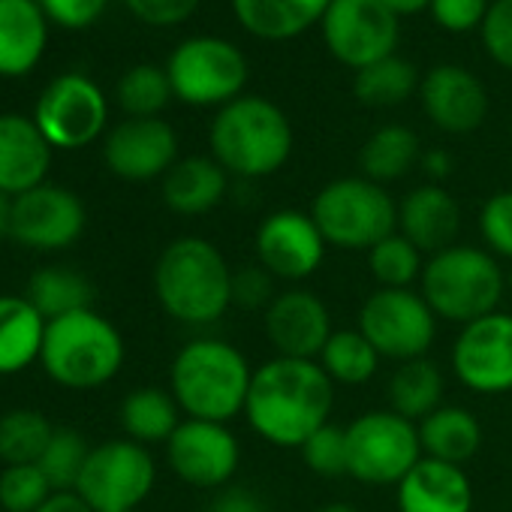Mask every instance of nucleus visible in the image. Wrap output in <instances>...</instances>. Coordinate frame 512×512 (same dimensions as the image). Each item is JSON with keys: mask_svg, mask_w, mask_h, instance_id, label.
Listing matches in <instances>:
<instances>
[{"mask_svg": "<svg viewBox=\"0 0 512 512\" xmlns=\"http://www.w3.org/2000/svg\"><path fill=\"white\" fill-rule=\"evenodd\" d=\"M34 121L52 148L79 151L103 136L109 121V103L97 82L82 73H64L52 79L40 94Z\"/></svg>", "mask_w": 512, "mask_h": 512, "instance_id": "f8f14e48", "label": "nucleus"}, {"mask_svg": "<svg viewBox=\"0 0 512 512\" xmlns=\"http://www.w3.org/2000/svg\"><path fill=\"white\" fill-rule=\"evenodd\" d=\"M383 4H386L395 16H413V13L431 7V0H383Z\"/></svg>", "mask_w": 512, "mask_h": 512, "instance_id": "3c124183", "label": "nucleus"}, {"mask_svg": "<svg viewBox=\"0 0 512 512\" xmlns=\"http://www.w3.org/2000/svg\"><path fill=\"white\" fill-rule=\"evenodd\" d=\"M302 461L317 476H347V428L326 422L320 431H314L302 446Z\"/></svg>", "mask_w": 512, "mask_h": 512, "instance_id": "ea45409f", "label": "nucleus"}, {"mask_svg": "<svg viewBox=\"0 0 512 512\" xmlns=\"http://www.w3.org/2000/svg\"><path fill=\"white\" fill-rule=\"evenodd\" d=\"M320 25L329 52L356 73L395 55L398 16L383 0H332Z\"/></svg>", "mask_w": 512, "mask_h": 512, "instance_id": "ddd939ff", "label": "nucleus"}, {"mask_svg": "<svg viewBox=\"0 0 512 512\" xmlns=\"http://www.w3.org/2000/svg\"><path fill=\"white\" fill-rule=\"evenodd\" d=\"M332 0H232L238 25L260 40H293L323 22Z\"/></svg>", "mask_w": 512, "mask_h": 512, "instance_id": "393cba45", "label": "nucleus"}, {"mask_svg": "<svg viewBox=\"0 0 512 512\" xmlns=\"http://www.w3.org/2000/svg\"><path fill=\"white\" fill-rule=\"evenodd\" d=\"M211 157L238 178L275 175L293 154V127L266 97H238L211 121Z\"/></svg>", "mask_w": 512, "mask_h": 512, "instance_id": "20e7f679", "label": "nucleus"}, {"mask_svg": "<svg viewBox=\"0 0 512 512\" xmlns=\"http://www.w3.org/2000/svg\"><path fill=\"white\" fill-rule=\"evenodd\" d=\"M395 488L398 512H473V485L458 464L422 458Z\"/></svg>", "mask_w": 512, "mask_h": 512, "instance_id": "5701e85b", "label": "nucleus"}, {"mask_svg": "<svg viewBox=\"0 0 512 512\" xmlns=\"http://www.w3.org/2000/svg\"><path fill=\"white\" fill-rule=\"evenodd\" d=\"M383 359H425L437 338V314L416 290H374L359 308L356 326Z\"/></svg>", "mask_w": 512, "mask_h": 512, "instance_id": "1a4fd4ad", "label": "nucleus"}, {"mask_svg": "<svg viewBox=\"0 0 512 512\" xmlns=\"http://www.w3.org/2000/svg\"><path fill=\"white\" fill-rule=\"evenodd\" d=\"M40 7H43L46 19H52L55 25L82 31L103 16L106 0H40Z\"/></svg>", "mask_w": 512, "mask_h": 512, "instance_id": "49530a36", "label": "nucleus"}, {"mask_svg": "<svg viewBox=\"0 0 512 512\" xmlns=\"http://www.w3.org/2000/svg\"><path fill=\"white\" fill-rule=\"evenodd\" d=\"M124 4L139 22L154 28H169L187 22L196 13L199 0H124Z\"/></svg>", "mask_w": 512, "mask_h": 512, "instance_id": "c03bdc74", "label": "nucleus"}, {"mask_svg": "<svg viewBox=\"0 0 512 512\" xmlns=\"http://www.w3.org/2000/svg\"><path fill=\"white\" fill-rule=\"evenodd\" d=\"M88 226L82 199L58 184H40L13 199L10 235L28 250H67Z\"/></svg>", "mask_w": 512, "mask_h": 512, "instance_id": "f3484780", "label": "nucleus"}, {"mask_svg": "<svg viewBox=\"0 0 512 512\" xmlns=\"http://www.w3.org/2000/svg\"><path fill=\"white\" fill-rule=\"evenodd\" d=\"M479 235L488 253L512 263V190H500L482 205Z\"/></svg>", "mask_w": 512, "mask_h": 512, "instance_id": "a19ab883", "label": "nucleus"}, {"mask_svg": "<svg viewBox=\"0 0 512 512\" xmlns=\"http://www.w3.org/2000/svg\"><path fill=\"white\" fill-rule=\"evenodd\" d=\"M368 269L383 290H413V284L422 281L425 260L410 238L392 232L368 250Z\"/></svg>", "mask_w": 512, "mask_h": 512, "instance_id": "f704fd0d", "label": "nucleus"}, {"mask_svg": "<svg viewBox=\"0 0 512 512\" xmlns=\"http://www.w3.org/2000/svg\"><path fill=\"white\" fill-rule=\"evenodd\" d=\"M428 10L440 28L461 34V31L482 25V19L488 13V0H431Z\"/></svg>", "mask_w": 512, "mask_h": 512, "instance_id": "a18cd8bd", "label": "nucleus"}, {"mask_svg": "<svg viewBox=\"0 0 512 512\" xmlns=\"http://www.w3.org/2000/svg\"><path fill=\"white\" fill-rule=\"evenodd\" d=\"M335 383L314 359L275 356L253 368L244 416L266 443L299 449L314 431L332 422Z\"/></svg>", "mask_w": 512, "mask_h": 512, "instance_id": "f257e3e1", "label": "nucleus"}, {"mask_svg": "<svg viewBox=\"0 0 512 512\" xmlns=\"http://www.w3.org/2000/svg\"><path fill=\"white\" fill-rule=\"evenodd\" d=\"M461 208L455 196L440 184L413 187L398 205V232L410 238L422 253H440L458 244Z\"/></svg>", "mask_w": 512, "mask_h": 512, "instance_id": "4be33fe9", "label": "nucleus"}, {"mask_svg": "<svg viewBox=\"0 0 512 512\" xmlns=\"http://www.w3.org/2000/svg\"><path fill=\"white\" fill-rule=\"evenodd\" d=\"M479 28L488 55L500 67L512 70V0H494Z\"/></svg>", "mask_w": 512, "mask_h": 512, "instance_id": "37998d69", "label": "nucleus"}, {"mask_svg": "<svg viewBox=\"0 0 512 512\" xmlns=\"http://www.w3.org/2000/svg\"><path fill=\"white\" fill-rule=\"evenodd\" d=\"M172 473L193 488H223L238 470L241 446L226 422L187 419L166 440Z\"/></svg>", "mask_w": 512, "mask_h": 512, "instance_id": "dca6fc26", "label": "nucleus"}, {"mask_svg": "<svg viewBox=\"0 0 512 512\" xmlns=\"http://www.w3.org/2000/svg\"><path fill=\"white\" fill-rule=\"evenodd\" d=\"M253 383L247 356L220 338L187 341L169 368V392L187 419L232 422L244 413Z\"/></svg>", "mask_w": 512, "mask_h": 512, "instance_id": "7ed1b4c3", "label": "nucleus"}, {"mask_svg": "<svg viewBox=\"0 0 512 512\" xmlns=\"http://www.w3.org/2000/svg\"><path fill=\"white\" fill-rule=\"evenodd\" d=\"M91 449L94 446H88L82 431L64 425V428H55V434H52L43 458L37 461V467L46 473V479L55 491H76Z\"/></svg>", "mask_w": 512, "mask_h": 512, "instance_id": "4c0bfd02", "label": "nucleus"}, {"mask_svg": "<svg viewBox=\"0 0 512 512\" xmlns=\"http://www.w3.org/2000/svg\"><path fill=\"white\" fill-rule=\"evenodd\" d=\"M172 94L190 106H226L247 82L244 55L220 37L184 40L166 61Z\"/></svg>", "mask_w": 512, "mask_h": 512, "instance_id": "9d476101", "label": "nucleus"}, {"mask_svg": "<svg viewBox=\"0 0 512 512\" xmlns=\"http://www.w3.org/2000/svg\"><path fill=\"white\" fill-rule=\"evenodd\" d=\"M37 512H97L79 491H55Z\"/></svg>", "mask_w": 512, "mask_h": 512, "instance_id": "09e8293b", "label": "nucleus"}, {"mask_svg": "<svg viewBox=\"0 0 512 512\" xmlns=\"http://www.w3.org/2000/svg\"><path fill=\"white\" fill-rule=\"evenodd\" d=\"M103 157L124 181H154L178 163V136L163 118H127L106 136Z\"/></svg>", "mask_w": 512, "mask_h": 512, "instance_id": "a211bd4d", "label": "nucleus"}, {"mask_svg": "<svg viewBox=\"0 0 512 512\" xmlns=\"http://www.w3.org/2000/svg\"><path fill=\"white\" fill-rule=\"evenodd\" d=\"M452 371L476 395L512 392V317L494 311L461 326L452 344Z\"/></svg>", "mask_w": 512, "mask_h": 512, "instance_id": "4468645a", "label": "nucleus"}, {"mask_svg": "<svg viewBox=\"0 0 512 512\" xmlns=\"http://www.w3.org/2000/svg\"><path fill=\"white\" fill-rule=\"evenodd\" d=\"M329 247L371 250L386 235L398 232V205L389 190L365 175L329 181L311 205Z\"/></svg>", "mask_w": 512, "mask_h": 512, "instance_id": "0eeeda50", "label": "nucleus"}, {"mask_svg": "<svg viewBox=\"0 0 512 512\" xmlns=\"http://www.w3.org/2000/svg\"><path fill=\"white\" fill-rule=\"evenodd\" d=\"M172 97L175 94L166 70L151 64H139L127 70L118 82V103L127 112V118H160V112Z\"/></svg>", "mask_w": 512, "mask_h": 512, "instance_id": "e433bc0d", "label": "nucleus"}, {"mask_svg": "<svg viewBox=\"0 0 512 512\" xmlns=\"http://www.w3.org/2000/svg\"><path fill=\"white\" fill-rule=\"evenodd\" d=\"M10 220H13V196L0 193V235H10Z\"/></svg>", "mask_w": 512, "mask_h": 512, "instance_id": "603ef678", "label": "nucleus"}, {"mask_svg": "<svg viewBox=\"0 0 512 512\" xmlns=\"http://www.w3.org/2000/svg\"><path fill=\"white\" fill-rule=\"evenodd\" d=\"M49 43V19L40 0H0V76H28Z\"/></svg>", "mask_w": 512, "mask_h": 512, "instance_id": "b1692460", "label": "nucleus"}, {"mask_svg": "<svg viewBox=\"0 0 512 512\" xmlns=\"http://www.w3.org/2000/svg\"><path fill=\"white\" fill-rule=\"evenodd\" d=\"M506 290L512 293V263H509V272H506Z\"/></svg>", "mask_w": 512, "mask_h": 512, "instance_id": "5fc2aeb1", "label": "nucleus"}, {"mask_svg": "<svg viewBox=\"0 0 512 512\" xmlns=\"http://www.w3.org/2000/svg\"><path fill=\"white\" fill-rule=\"evenodd\" d=\"M25 296L46 320H58L67 314L85 311L94 302L91 284L79 272L64 269V266H46V269L34 272Z\"/></svg>", "mask_w": 512, "mask_h": 512, "instance_id": "2f4dec72", "label": "nucleus"}, {"mask_svg": "<svg viewBox=\"0 0 512 512\" xmlns=\"http://www.w3.org/2000/svg\"><path fill=\"white\" fill-rule=\"evenodd\" d=\"M157 482V464L148 446L121 437L91 449L76 491L97 512H136Z\"/></svg>", "mask_w": 512, "mask_h": 512, "instance_id": "9b49d317", "label": "nucleus"}, {"mask_svg": "<svg viewBox=\"0 0 512 512\" xmlns=\"http://www.w3.org/2000/svg\"><path fill=\"white\" fill-rule=\"evenodd\" d=\"M256 263L278 281H305L326 260V238L311 211L281 208L272 211L253 238Z\"/></svg>", "mask_w": 512, "mask_h": 512, "instance_id": "2eb2a0df", "label": "nucleus"}, {"mask_svg": "<svg viewBox=\"0 0 512 512\" xmlns=\"http://www.w3.org/2000/svg\"><path fill=\"white\" fill-rule=\"evenodd\" d=\"M419 88V79H416V70L413 64H407L404 58L392 55V58H383L365 70L356 73V97L365 103V106H374V109H386V106H398L404 103L413 91Z\"/></svg>", "mask_w": 512, "mask_h": 512, "instance_id": "c9c22d12", "label": "nucleus"}, {"mask_svg": "<svg viewBox=\"0 0 512 512\" xmlns=\"http://www.w3.org/2000/svg\"><path fill=\"white\" fill-rule=\"evenodd\" d=\"M422 169L434 178V184L437 181H443L449 172H452V160H449V154L443 151V148H434V151H428V154H422Z\"/></svg>", "mask_w": 512, "mask_h": 512, "instance_id": "8fccbe9b", "label": "nucleus"}, {"mask_svg": "<svg viewBox=\"0 0 512 512\" xmlns=\"http://www.w3.org/2000/svg\"><path fill=\"white\" fill-rule=\"evenodd\" d=\"M55 488L37 464H13L0 470V509L4 512H37Z\"/></svg>", "mask_w": 512, "mask_h": 512, "instance_id": "58836bf2", "label": "nucleus"}, {"mask_svg": "<svg viewBox=\"0 0 512 512\" xmlns=\"http://www.w3.org/2000/svg\"><path fill=\"white\" fill-rule=\"evenodd\" d=\"M154 293L172 320L211 326L232 308V269L217 244L199 235H181L157 256Z\"/></svg>", "mask_w": 512, "mask_h": 512, "instance_id": "f03ea898", "label": "nucleus"}, {"mask_svg": "<svg viewBox=\"0 0 512 512\" xmlns=\"http://www.w3.org/2000/svg\"><path fill=\"white\" fill-rule=\"evenodd\" d=\"M266 338L278 356L287 359H320L326 341L332 338V314L326 302L311 290L278 293L263 314Z\"/></svg>", "mask_w": 512, "mask_h": 512, "instance_id": "6ab92c4d", "label": "nucleus"}, {"mask_svg": "<svg viewBox=\"0 0 512 512\" xmlns=\"http://www.w3.org/2000/svg\"><path fill=\"white\" fill-rule=\"evenodd\" d=\"M275 281L260 263L244 266L238 272H232V308H244V311H263L275 302L278 290Z\"/></svg>", "mask_w": 512, "mask_h": 512, "instance_id": "79ce46f5", "label": "nucleus"}, {"mask_svg": "<svg viewBox=\"0 0 512 512\" xmlns=\"http://www.w3.org/2000/svg\"><path fill=\"white\" fill-rule=\"evenodd\" d=\"M443 392H446L443 371L431 359H413V362H401L392 371L386 398H389V410L419 425L425 416L443 407Z\"/></svg>", "mask_w": 512, "mask_h": 512, "instance_id": "c85d7f7f", "label": "nucleus"}, {"mask_svg": "<svg viewBox=\"0 0 512 512\" xmlns=\"http://www.w3.org/2000/svg\"><path fill=\"white\" fill-rule=\"evenodd\" d=\"M52 151L34 118L0 115V193L16 199L46 184Z\"/></svg>", "mask_w": 512, "mask_h": 512, "instance_id": "412c9836", "label": "nucleus"}, {"mask_svg": "<svg viewBox=\"0 0 512 512\" xmlns=\"http://www.w3.org/2000/svg\"><path fill=\"white\" fill-rule=\"evenodd\" d=\"M181 422V407L166 389L142 386L121 401V428L130 440L142 446L166 443Z\"/></svg>", "mask_w": 512, "mask_h": 512, "instance_id": "c756f323", "label": "nucleus"}, {"mask_svg": "<svg viewBox=\"0 0 512 512\" xmlns=\"http://www.w3.org/2000/svg\"><path fill=\"white\" fill-rule=\"evenodd\" d=\"M226 175L214 157H184L163 175V202L175 214H208L226 196Z\"/></svg>", "mask_w": 512, "mask_h": 512, "instance_id": "bb28decb", "label": "nucleus"}, {"mask_svg": "<svg viewBox=\"0 0 512 512\" xmlns=\"http://www.w3.org/2000/svg\"><path fill=\"white\" fill-rule=\"evenodd\" d=\"M347 476L365 485H398L425 455L419 425L395 410H368L347 425Z\"/></svg>", "mask_w": 512, "mask_h": 512, "instance_id": "6e6552de", "label": "nucleus"}, {"mask_svg": "<svg viewBox=\"0 0 512 512\" xmlns=\"http://www.w3.org/2000/svg\"><path fill=\"white\" fill-rule=\"evenodd\" d=\"M49 320L28 296H0V377H13L40 362Z\"/></svg>", "mask_w": 512, "mask_h": 512, "instance_id": "a878e982", "label": "nucleus"}, {"mask_svg": "<svg viewBox=\"0 0 512 512\" xmlns=\"http://www.w3.org/2000/svg\"><path fill=\"white\" fill-rule=\"evenodd\" d=\"M205 512H266V503L244 485H223L217 488Z\"/></svg>", "mask_w": 512, "mask_h": 512, "instance_id": "de8ad7c7", "label": "nucleus"}, {"mask_svg": "<svg viewBox=\"0 0 512 512\" xmlns=\"http://www.w3.org/2000/svg\"><path fill=\"white\" fill-rule=\"evenodd\" d=\"M127 347L121 332L94 308L49 320L40 353L43 371L64 389L88 392L118 377Z\"/></svg>", "mask_w": 512, "mask_h": 512, "instance_id": "423d86ee", "label": "nucleus"}, {"mask_svg": "<svg viewBox=\"0 0 512 512\" xmlns=\"http://www.w3.org/2000/svg\"><path fill=\"white\" fill-rule=\"evenodd\" d=\"M55 434V425L46 413L34 407H16L0 416V461L13 464H37Z\"/></svg>", "mask_w": 512, "mask_h": 512, "instance_id": "72a5a7b5", "label": "nucleus"}, {"mask_svg": "<svg viewBox=\"0 0 512 512\" xmlns=\"http://www.w3.org/2000/svg\"><path fill=\"white\" fill-rule=\"evenodd\" d=\"M317 512H359L353 503H344V500H335V503H326V506H320Z\"/></svg>", "mask_w": 512, "mask_h": 512, "instance_id": "864d4df0", "label": "nucleus"}, {"mask_svg": "<svg viewBox=\"0 0 512 512\" xmlns=\"http://www.w3.org/2000/svg\"><path fill=\"white\" fill-rule=\"evenodd\" d=\"M419 287L437 320L467 326L497 311L506 293V272L485 247L452 244L428 256Z\"/></svg>", "mask_w": 512, "mask_h": 512, "instance_id": "39448f33", "label": "nucleus"}, {"mask_svg": "<svg viewBox=\"0 0 512 512\" xmlns=\"http://www.w3.org/2000/svg\"><path fill=\"white\" fill-rule=\"evenodd\" d=\"M317 362L335 386H362L380 371L383 356L359 329H335Z\"/></svg>", "mask_w": 512, "mask_h": 512, "instance_id": "473e14b6", "label": "nucleus"}, {"mask_svg": "<svg viewBox=\"0 0 512 512\" xmlns=\"http://www.w3.org/2000/svg\"><path fill=\"white\" fill-rule=\"evenodd\" d=\"M422 160L419 136L404 124H386L368 136L359 151V166L368 181L389 184L404 178Z\"/></svg>", "mask_w": 512, "mask_h": 512, "instance_id": "7c9ffc66", "label": "nucleus"}, {"mask_svg": "<svg viewBox=\"0 0 512 512\" xmlns=\"http://www.w3.org/2000/svg\"><path fill=\"white\" fill-rule=\"evenodd\" d=\"M419 440H422L425 458H437V461L461 467L479 452L482 425L467 407L443 404L419 422Z\"/></svg>", "mask_w": 512, "mask_h": 512, "instance_id": "cd10ccee", "label": "nucleus"}, {"mask_svg": "<svg viewBox=\"0 0 512 512\" xmlns=\"http://www.w3.org/2000/svg\"><path fill=\"white\" fill-rule=\"evenodd\" d=\"M419 97L425 115L443 133H473L488 115V94L482 82L458 67V64H437L419 85Z\"/></svg>", "mask_w": 512, "mask_h": 512, "instance_id": "aec40b11", "label": "nucleus"}]
</instances>
